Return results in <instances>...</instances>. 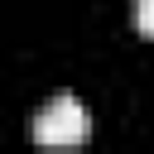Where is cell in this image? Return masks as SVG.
Returning a JSON list of instances; mask_svg holds the SVG:
<instances>
[{
	"mask_svg": "<svg viewBox=\"0 0 154 154\" xmlns=\"http://www.w3.org/2000/svg\"><path fill=\"white\" fill-rule=\"evenodd\" d=\"M87 135H91V116L77 96H53L34 120V140L48 149H77L87 144Z\"/></svg>",
	"mask_w": 154,
	"mask_h": 154,
	"instance_id": "1",
	"label": "cell"
},
{
	"mask_svg": "<svg viewBox=\"0 0 154 154\" xmlns=\"http://www.w3.org/2000/svg\"><path fill=\"white\" fill-rule=\"evenodd\" d=\"M135 29L144 38H154V0H135Z\"/></svg>",
	"mask_w": 154,
	"mask_h": 154,
	"instance_id": "2",
	"label": "cell"
}]
</instances>
